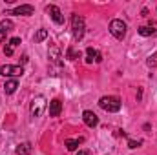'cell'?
Returning <instances> with one entry per match:
<instances>
[{"mask_svg": "<svg viewBox=\"0 0 157 155\" xmlns=\"http://www.w3.org/2000/svg\"><path fill=\"white\" fill-rule=\"evenodd\" d=\"M84 29H86V22L80 15H71V33H73V39L77 40H82L84 37Z\"/></svg>", "mask_w": 157, "mask_h": 155, "instance_id": "6da1fadb", "label": "cell"}, {"mask_svg": "<svg viewBox=\"0 0 157 155\" xmlns=\"http://www.w3.org/2000/svg\"><path fill=\"white\" fill-rule=\"evenodd\" d=\"M99 106H101L104 112L117 113L119 110H121V100H119V97H101Z\"/></svg>", "mask_w": 157, "mask_h": 155, "instance_id": "7a4b0ae2", "label": "cell"}, {"mask_svg": "<svg viewBox=\"0 0 157 155\" xmlns=\"http://www.w3.org/2000/svg\"><path fill=\"white\" fill-rule=\"evenodd\" d=\"M44 108H46V99H44V95H37V97L31 100V108H29L31 117H33V119L40 117L44 113Z\"/></svg>", "mask_w": 157, "mask_h": 155, "instance_id": "3957f363", "label": "cell"}, {"mask_svg": "<svg viewBox=\"0 0 157 155\" xmlns=\"http://www.w3.org/2000/svg\"><path fill=\"white\" fill-rule=\"evenodd\" d=\"M110 33H112L115 39L122 40L124 35H126V24H124L122 20H119V18L112 20V22H110Z\"/></svg>", "mask_w": 157, "mask_h": 155, "instance_id": "277c9868", "label": "cell"}, {"mask_svg": "<svg viewBox=\"0 0 157 155\" xmlns=\"http://www.w3.org/2000/svg\"><path fill=\"white\" fill-rule=\"evenodd\" d=\"M24 73L22 66H11V64H4L0 66V75L2 77H20Z\"/></svg>", "mask_w": 157, "mask_h": 155, "instance_id": "5b68a950", "label": "cell"}, {"mask_svg": "<svg viewBox=\"0 0 157 155\" xmlns=\"http://www.w3.org/2000/svg\"><path fill=\"white\" fill-rule=\"evenodd\" d=\"M46 11H48V15L53 18V22H55L57 26H62V24H64V15L60 13V9H59L57 6H53V4H51V6H46Z\"/></svg>", "mask_w": 157, "mask_h": 155, "instance_id": "8992f818", "label": "cell"}, {"mask_svg": "<svg viewBox=\"0 0 157 155\" xmlns=\"http://www.w3.org/2000/svg\"><path fill=\"white\" fill-rule=\"evenodd\" d=\"M35 13V9H33V6H29V4H24V6H18V7H15L13 11H6V15H22V17H29V15H33Z\"/></svg>", "mask_w": 157, "mask_h": 155, "instance_id": "52a82bcc", "label": "cell"}, {"mask_svg": "<svg viewBox=\"0 0 157 155\" xmlns=\"http://www.w3.org/2000/svg\"><path fill=\"white\" fill-rule=\"evenodd\" d=\"M82 120H84V124L90 126V128H95V126L99 124V117L95 115L93 112H84V113H82Z\"/></svg>", "mask_w": 157, "mask_h": 155, "instance_id": "ba28073f", "label": "cell"}, {"mask_svg": "<svg viewBox=\"0 0 157 155\" xmlns=\"http://www.w3.org/2000/svg\"><path fill=\"white\" fill-rule=\"evenodd\" d=\"M60 112H62V102H60L59 99H53V100L49 102V115L51 117H59L60 115Z\"/></svg>", "mask_w": 157, "mask_h": 155, "instance_id": "9c48e42d", "label": "cell"}, {"mask_svg": "<svg viewBox=\"0 0 157 155\" xmlns=\"http://www.w3.org/2000/svg\"><path fill=\"white\" fill-rule=\"evenodd\" d=\"M101 62L102 60V55L97 51V49H93V47H88L86 49V62Z\"/></svg>", "mask_w": 157, "mask_h": 155, "instance_id": "30bf717a", "label": "cell"}, {"mask_svg": "<svg viewBox=\"0 0 157 155\" xmlns=\"http://www.w3.org/2000/svg\"><path fill=\"white\" fill-rule=\"evenodd\" d=\"M49 59H51L53 64L62 66V60H60V49H59L57 46H51V47H49Z\"/></svg>", "mask_w": 157, "mask_h": 155, "instance_id": "8fae6325", "label": "cell"}, {"mask_svg": "<svg viewBox=\"0 0 157 155\" xmlns=\"http://www.w3.org/2000/svg\"><path fill=\"white\" fill-rule=\"evenodd\" d=\"M17 88H18L17 78H9V80H6V84H4V91H6V95L15 93V91H17Z\"/></svg>", "mask_w": 157, "mask_h": 155, "instance_id": "7c38bea8", "label": "cell"}, {"mask_svg": "<svg viewBox=\"0 0 157 155\" xmlns=\"http://www.w3.org/2000/svg\"><path fill=\"white\" fill-rule=\"evenodd\" d=\"M31 150H33V148H31V144H29V142H22V144H18V146H17L15 153H17V155H29V153H31Z\"/></svg>", "mask_w": 157, "mask_h": 155, "instance_id": "4fadbf2b", "label": "cell"}, {"mask_svg": "<svg viewBox=\"0 0 157 155\" xmlns=\"http://www.w3.org/2000/svg\"><path fill=\"white\" fill-rule=\"evenodd\" d=\"M137 33H139L141 37H152V35L155 33V29H154V26H141V28L137 29Z\"/></svg>", "mask_w": 157, "mask_h": 155, "instance_id": "5bb4252c", "label": "cell"}, {"mask_svg": "<svg viewBox=\"0 0 157 155\" xmlns=\"http://www.w3.org/2000/svg\"><path fill=\"white\" fill-rule=\"evenodd\" d=\"M78 142H82V139H78V141H75V139H68L66 141V150L68 152H75L78 148Z\"/></svg>", "mask_w": 157, "mask_h": 155, "instance_id": "9a60e30c", "label": "cell"}, {"mask_svg": "<svg viewBox=\"0 0 157 155\" xmlns=\"http://www.w3.org/2000/svg\"><path fill=\"white\" fill-rule=\"evenodd\" d=\"M48 39V29H44V28H40L39 31L35 33V42H42V40Z\"/></svg>", "mask_w": 157, "mask_h": 155, "instance_id": "2e32d148", "label": "cell"}, {"mask_svg": "<svg viewBox=\"0 0 157 155\" xmlns=\"http://www.w3.org/2000/svg\"><path fill=\"white\" fill-rule=\"evenodd\" d=\"M0 28H2L4 31H11V29L15 28V24H13V22H11L9 18H4V20L0 22Z\"/></svg>", "mask_w": 157, "mask_h": 155, "instance_id": "e0dca14e", "label": "cell"}, {"mask_svg": "<svg viewBox=\"0 0 157 155\" xmlns=\"http://www.w3.org/2000/svg\"><path fill=\"white\" fill-rule=\"evenodd\" d=\"M66 57H68L70 60H75V59H78V57H80V53H77L73 47H70V49H68V53H66Z\"/></svg>", "mask_w": 157, "mask_h": 155, "instance_id": "ac0fdd59", "label": "cell"}, {"mask_svg": "<svg viewBox=\"0 0 157 155\" xmlns=\"http://www.w3.org/2000/svg\"><path fill=\"white\" fill-rule=\"evenodd\" d=\"M146 64H148L150 68H155V66H157V53H154V55H150V57H148Z\"/></svg>", "mask_w": 157, "mask_h": 155, "instance_id": "d6986e66", "label": "cell"}, {"mask_svg": "<svg viewBox=\"0 0 157 155\" xmlns=\"http://www.w3.org/2000/svg\"><path fill=\"white\" fill-rule=\"evenodd\" d=\"M143 144V141H133V139H128V146L132 148V150H135V148H139Z\"/></svg>", "mask_w": 157, "mask_h": 155, "instance_id": "ffe728a7", "label": "cell"}, {"mask_svg": "<svg viewBox=\"0 0 157 155\" xmlns=\"http://www.w3.org/2000/svg\"><path fill=\"white\" fill-rule=\"evenodd\" d=\"M18 44H20V39H18V37H13V39L9 40V46H11V47H15V46H18Z\"/></svg>", "mask_w": 157, "mask_h": 155, "instance_id": "44dd1931", "label": "cell"}, {"mask_svg": "<svg viewBox=\"0 0 157 155\" xmlns=\"http://www.w3.org/2000/svg\"><path fill=\"white\" fill-rule=\"evenodd\" d=\"M4 53H6L7 57H11V55H13V47H11L9 44H7V46H4Z\"/></svg>", "mask_w": 157, "mask_h": 155, "instance_id": "7402d4cb", "label": "cell"}, {"mask_svg": "<svg viewBox=\"0 0 157 155\" xmlns=\"http://www.w3.org/2000/svg\"><path fill=\"white\" fill-rule=\"evenodd\" d=\"M6 39V31H4V29H2V28H0V42H2V40Z\"/></svg>", "mask_w": 157, "mask_h": 155, "instance_id": "603a6c76", "label": "cell"}, {"mask_svg": "<svg viewBox=\"0 0 157 155\" xmlns=\"http://www.w3.org/2000/svg\"><path fill=\"white\" fill-rule=\"evenodd\" d=\"M77 155H90V152H88V150H78Z\"/></svg>", "mask_w": 157, "mask_h": 155, "instance_id": "cb8c5ba5", "label": "cell"}, {"mask_svg": "<svg viewBox=\"0 0 157 155\" xmlns=\"http://www.w3.org/2000/svg\"><path fill=\"white\" fill-rule=\"evenodd\" d=\"M117 135H121V137H128V133H126V131H122V130H119Z\"/></svg>", "mask_w": 157, "mask_h": 155, "instance_id": "d4e9b609", "label": "cell"}, {"mask_svg": "<svg viewBox=\"0 0 157 155\" xmlns=\"http://www.w3.org/2000/svg\"><path fill=\"white\" fill-rule=\"evenodd\" d=\"M141 97H143V89H139V91H137V100H141Z\"/></svg>", "mask_w": 157, "mask_h": 155, "instance_id": "484cf974", "label": "cell"}]
</instances>
